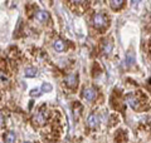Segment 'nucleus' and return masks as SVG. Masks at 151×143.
Returning <instances> with one entry per match:
<instances>
[{"instance_id":"nucleus-13","label":"nucleus","mask_w":151,"mask_h":143,"mask_svg":"<svg viewBox=\"0 0 151 143\" xmlns=\"http://www.w3.org/2000/svg\"><path fill=\"white\" fill-rule=\"evenodd\" d=\"M37 73H38L37 68H33V66H30V68H27V69H25V75H27V77H29V78L35 77Z\"/></svg>"},{"instance_id":"nucleus-3","label":"nucleus","mask_w":151,"mask_h":143,"mask_svg":"<svg viewBox=\"0 0 151 143\" xmlns=\"http://www.w3.org/2000/svg\"><path fill=\"white\" fill-rule=\"evenodd\" d=\"M47 121V112H45V104H43V107H42L39 111H38L34 117H33V123L37 126H43Z\"/></svg>"},{"instance_id":"nucleus-16","label":"nucleus","mask_w":151,"mask_h":143,"mask_svg":"<svg viewBox=\"0 0 151 143\" xmlns=\"http://www.w3.org/2000/svg\"><path fill=\"white\" fill-rule=\"evenodd\" d=\"M5 119H6V116L3 112H0V128L5 124Z\"/></svg>"},{"instance_id":"nucleus-10","label":"nucleus","mask_w":151,"mask_h":143,"mask_svg":"<svg viewBox=\"0 0 151 143\" xmlns=\"http://www.w3.org/2000/svg\"><path fill=\"white\" fill-rule=\"evenodd\" d=\"M53 46H54V49L57 50V51H64L65 50V43L63 41V40H60V39H57L55 41H54V44H53Z\"/></svg>"},{"instance_id":"nucleus-14","label":"nucleus","mask_w":151,"mask_h":143,"mask_svg":"<svg viewBox=\"0 0 151 143\" xmlns=\"http://www.w3.org/2000/svg\"><path fill=\"white\" fill-rule=\"evenodd\" d=\"M40 90H42V92H50V90H52V85L49 84V83H44L43 85H42V88H40Z\"/></svg>"},{"instance_id":"nucleus-1","label":"nucleus","mask_w":151,"mask_h":143,"mask_svg":"<svg viewBox=\"0 0 151 143\" xmlns=\"http://www.w3.org/2000/svg\"><path fill=\"white\" fill-rule=\"evenodd\" d=\"M107 24H108V19L106 16V14H103V13L94 14V16H93L94 28H97V29H103V28L107 26Z\"/></svg>"},{"instance_id":"nucleus-6","label":"nucleus","mask_w":151,"mask_h":143,"mask_svg":"<svg viewBox=\"0 0 151 143\" xmlns=\"http://www.w3.org/2000/svg\"><path fill=\"white\" fill-rule=\"evenodd\" d=\"M64 82H65V84H67L69 88H73L78 83V75L77 74H69L68 77L65 78Z\"/></svg>"},{"instance_id":"nucleus-17","label":"nucleus","mask_w":151,"mask_h":143,"mask_svg":"<svg viewBox=\"0 0 151 143\" xmlns=\"http://www.w3.org/2000/svg\"><path fill=\"white\" fill-rule=\"evenodd\" d=\"M81 109H82L81 104H79L78 102L74 103V113H76V114H79V111H81Z\"/></svg>"},{"instance_id":"nucleus-11","label":"nucleus","mask_w":151,"mask_h":143,"mask_svg":"<svg viewBox=\"0 0 151 143\" xmlns=\"http://www.w3.org/2000/svg\"><path fill=\"white\" fill-rule=\"evenodd\" d=\"M4 138H5V141L6 143H15L17 141V136H15V133L14 132H8L6 134H4Z\"/></svg>"},{"instance_id":"nucleus-5","label":"nucleus","mask_w":151,"mask_h":143,"mask_svg":"<svg viewBox=\"0 0 151 143\" xmlns=\"http://www.w3.org/2000/svg\"><path fill=\"white\" fill-rule=\"evenodd\" d=\"M113 49V43L111 40H103L101 43V50H102V54L103 55H108V54H111V51Z\"/></svg>"},{"instance_id":"nucleus-9","label":"nucleus","mask_w":151,"mask_h":143,"mask_svg":"<svg viewBox=\"0 0 151 143\" xmlns=\"http://www.w3.org/2000/svg\"><path fill=\"white\" fill-rule=\"evenodd\" d=\"M125 1L124 0H111L110 1V6L112 10H120V9L124 6Z\"/></svg>"},{"instance_id":"nucleus-8","label":"nucleus","mask_w":151,"mask_h":143,"mask_svg":"<svg viewBox=\"0 0 151 143\" xmlns=\"http://www.w3.org/2000/svg\"><path fill=\"white\" fill-rule=\"evenodd\" d=\"M98 123H100V119H98V116L96 113H92L91 116L88 117V126L91 128H94L98 126Z\"/></svg>"},{"instance_id":"nucleus-18","label":"nucleus","mask_w":151,"mask_h":143,"mask_svg":"<svg viewBox=\"0 0 151 143\" xmlns=\"http://www.w3.org/2000/svg\"><path fill=\"white\" fill-rule=\"evenodd\" d=\"M39 94V89H33L30 92V95H38Z\"/></svg>"},{"instance_id":"nucleus-19","label":"nucleus","mask_w":151,"mask_h":143,"mask_svg":"<svg viewBox=\"0 0 151 143\" xmlns=\"http://www.w3.org/2000/svg\"><path fill=\"white\" fill-rule=\"evenodd\" d=\"M24 143H30V142H24Z\"/></svg>"},{"instance_id":"nucleus-2","label":"nucleus","mask_w":151,"mask_h":143,"mask_svg":"<svg viewBox=\"0 0 151 143\" xmlns=\"http://www.w3.org/2000/svg\"><path fill=\"white\" fill-rule=\"evenodd\" d=\"M126 99H127V103L132 109H140V106L142 104V101H141L140 95L136 94V93H129L126 95Z\"/></svg>"},{"instance_id":"nucleus-4","label":"nucleus","mask_w":151,"mask_h":143,"mask_svg":"<svg viewBox=\"0 0 151 143\" xmlns=\"http://www.w3.org/2000/svg\"><path fill=\"white\" fill-rule=\"evenodd\" d=\"M82 95H83V98L86 99V101L92 102L97 97V90L94 88H91V87H89V88H84L83 92H82Z\"/></svg>"},{"instance_id":"nucleus-15","label":"nucleus","mask_w":151,"mask_h":143,"mask_svg":"<svg viewBox=\"0 0 151 143\" xmlns=\"http://www.w3.org/2000/svg\"><path fill=\"white\" fill-rule=\"evenodd\" d=\"M120 134H124V132H120ZM116 142L117 143H125L126 136H116Z\"/></svg>"},{"instance_id":"nucleus-7","label":"nucleus","mask_w":151,"mask_h":143,"mask_svg":"<svg viewBox=\"0 0 151 143\" xmlns=\"http://www.w3.org/2000/svg\"><path fill=\"white\" fill-rule=\"evenodd\" d=\"M35 19L39 23H47L49 19V14L47 13L45 10H38L35 13Z\"/></svg>"},{"instance_id":"nucleus-12","label":"nucleus","mask_w":151,"mask_h":143,"mask_svg":"<svg viewBox=\"0 0 151 143\" xmlns=\"http://www.w3.org/2000/svg\"><path fill=\"white\" fill-rule=\"evenodd\" d=\"M135 63V55L132 53H129L126 55V59H125V66H130Z\"/></svg>"}]
</instances>
